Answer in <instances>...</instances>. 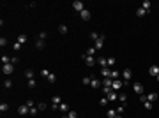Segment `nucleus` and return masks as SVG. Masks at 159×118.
<instances>
[{"instance_id": "f257e3e1", "label": "nucleus", "mask_w": 159, "mask_h": 118, "mask_svg": "<svg viewBox=\"0 0 159 118\" xmlns=\"http://www.w3.org/2000/svg\"><path fill=\"white\" fill-rule=\"evenodd\" d=\"M2 72H4L5 76H11V74L14 72V65H12V64H5V65H2Z\"/></svg>"}, {"instance_id": "f03ea898", "label": "nucleus", "mask_w": 159, "mask_h": 118, "mask_svg": "<svg viewBox=\"0 0 159 118\" xmlns=\"http://www.w3.org/2000/svg\"><path fill=\"white\" fill-rule=\"evenodd\" d=\"M133 90L138 93V95H143V92H145V88H143V85L140 83V81H136V83H133Z\"/></svg>"}, {"instance_id": "7ed1b4c3", "label": "nucleus", "mask_w": 159, "mask_h": 118, "mask_svg": "<svg viewBox=\"0 0 159 118\" xmlns=\"http://www.w3.org/2000/svg\"><path fill=\"white\" fill-rule=\"evenodd\" d=\"M133 76V72H131V69H124V72H122V78H124V86L129 83V79Z\"/></svg>"}, {"instance_id": "20e7f679", "label": "nucleus", "mask_w": 159, "mask_h": 118, "mask_svg": "<svg viewBox=\"0 0 159 118\" xmlns=\"http://www.w3.org/2000/svg\"><path fill=\"white\" fill-rule=\"evenodd\" d=\"M73 9H74L76 12H81V11L85 9V5H83L81 0H74V2H73Z\"/></svg>"}, {"instance_id": "39448f33", "label": "nucleus", "mask_w": 159, "mask_h": 118, "mask_svg": "<svg viewBox=\"0 0 159 118\" xmlns=\"http://www.w3.org/2000/svg\"><path fill=\"white\" fill-rule=\"evenodd\" d=\"M18 113L23 115V116H25V115H30V108H28L27 104H21V106L18 108Z\"/></svg>"}, {"instance_id": "423d86ee", "label": "nucleus", "mask_w": 159, "mask_h": 118, "mask_svg": "<svg viewBox=\"0 0 159 118\" xmlns=\"http://www.w3.org/2000/svg\"><path fill=\"white\" fill-rule=\"evenodd\" d=\"M85 64H87L88 67H94V65L97 64V58H94V56H88V55H87V56H85Z\"/></svg>"}, {"instance_id": "0eeeda50", "label": "nucleus", "mask_w": 159, "mask_h": 118, "mask_svg": "<svg viewBox=\"0 0 159 118\" xmlns=\"http://www.w3.org/2000/svg\"><path fill=\"white\" fill-rule=\"evenodd\" d=\"M104 39H106V37H104V34H101V37L96 41L94 48H96V49H103V42H104Z\"/></svg>"}, {"instance_id": "6e6552de", "label": "nucleus", "mask_w": 159, "mask_h": 118, "mask_svg": "<svg viewBox=\"0 0 159 118\" xmlns=\"http://www.w3.org/2000/svg\"><path fill=\"white\" fill-rule=\"evenodd\" d=\"M120 88H124V81L115 79V81H113V85H112V90H120Z\"/></svg>"}, {"instance_id": "1a4fd4ad", "label": "nucleus", "mask_w": 159, "mask_h": 118, "mask_svg": "<svg viewBox=\"0 0 159 118\" xmlns=\"http://www.w3.org/2000/svg\"><path fill=\"white\" fill-rule=\"evenodd\" d=\"M80 16H81V19L88 21V19H90V11H88V9H83V11L80 12Z\"/></svg>"}, {"instance_id": "9d476101", "label": "nucleus", "mask_w": 159, "mask_h": 118, "mask_svg": "<svg viewBox=\"0 0 159 118\" xmlns=\"http://www.w3.org/2000/svg\"><path fill=\"white\" fill-rule=\"evenodd\" d=\"M97 64L101 65V69H104V67H108V58H104V56H99V58H97Z\"/></svg>"}, {"instance_id": "9b49d317", "label": "nucleus", "mask_w": 159, "mask_h": 118, "mask_svg": "<svg viewBox=\"0 0 159 118\" xmlns=\"http://www.w3.org/2000/svg\"><path fill=\"white\" fill-rule=\"evenodd\" d=\"M149 72H150V76H157L159 74V65H150V67H149Z\"/></svg>"}, {"instance_id": "f8f14e48", "label": "nucleus", "mask_w": 159, "mask_h": 118, "mask_svg": "<svg viewBox=\"0 0 159 118\" xmlns=\"http://www.w3.org/2000/svg\"><path fill=\"white\" fill-rule=\"evenodd\" d=\"M147 101L154 104V102L157 101V93H156V92H152V93H149V95H147Z\"/></svg>"}, {"instance_id": "ddd939ff", "label": "nucleus", "mask_w": 159, "mask_h": 118, "mask_svg": "<svg viewBox=\"0 0 159 118\" xmlns=\"http://www.w3.org/2000/svg\"><path fill=\"white\" fill-rule=\"evenodd\" d=\"M112 85H113V79H112V78H104V79H103V86L112 88Z\"/></svg>"}, {"instance_id": "4468645a", "label": "nucleus", "mask_w": 159, "mask_h": 118, "mask_svg": "<svg viewBox=\"0 0 159 118\" xmlns=\"http://www.w3.org/2000/svg\"><path fill=\"white\" fill-rule=\"evenodd\" d=\"M110 74H112V69H110V67H104V69H101V76H104V78H110Z\"/></svg>"}, {"instance_id": "2eb2a0df", "label": "nucleus", "mask_w": 159, "mask_h": 118, "mask_svg": "<svg viewBox=\"0 0 159 118\" xmlns=\"http://www.w3.org/2000/svg\"><path fill=\"white\" fill-rule=\"evenodd\" d=\"M106 97H108V101H110V102H113V101H117V92H115V90H112Z\"/></svg>"}, {"instance_id": "dca6fc26", "label": "nucleus", "mask_w": 159, "mask_h": 118, "mask_svg": "<svg viewBox=\"0 0 159 118\" xmlns=\"http://www.w3.org/2000/svg\"><path fill=\"white\" fill-rule=\"evenodd\" d=\"M90 86H92V88H99V86H101V81H99L97 78H92V81H90Z\"/></svg>"}, {"instance_id": "f3484780", "label": "nucleus", "mask_w": 159, "mask_h": 118, "mask_svg": "<svg viewBox=\"0 0 159 118\" xmlns=\"http://www.w3.org/2000/svg\"><path fill=\"white\" fill-rule=\"evenodd\" d=\"M119 76H122V74H120L119 71H117V69H112V74H110V78H112L113 81H115V79H119Z\"/></svg>"}, {"instance_id": "a211bd4d", "label": "nucleus", "mask_w": 159, "mask_h": 118, "mask_svg": "<svg viewBox=\"0 0 159 118\" xmlns=\"http://www.w3.org/2000/svg\"><path fill=\"white\" fill-rule=\"evenodd\" d=\"M150 5H152V4H150V0H143V4H141V9H145V11L149 12V11H150Z\"/></svg>"}, {"instance_id": "6ab92c4d", "label": "nucleus", "mask_w": 159, "mask_h": 118, "mask_svg": "<svg viewBox=\"0 0 159 118\" xmlns=\"http://www.w3.org/2000/svg\"><path fill=\"white\" fill-rule=\"evenodd\" d=\"M115 64H117L115 56H108V67H110V69H113V67H115Z\"/></svg>"}, {"instance_id": "aec40b11", "label": "nucleus", "mask_w": 159, "mask_h": 118, "mask_svg": "<svg viewBox=\"0 0 159 118\" xmlns=\"http://www.w3.org/2000/svg\"><path fill=\"white\" fill-rule=\"evenodd\" d=\"M145 14H149V12H147V11H145V9H141V7H140V9H138V11H136V16H138V18H143V16H145Z\"/></svg>"}, {"instance_id": "412c9836", "label": "nucleus", "mask_w": 159, "mask_h": 118, "mask_svg": "<svg viewBox=\"0 0 159 118\" xmlns=\"http://www.w3.org/2000/svg\"><path fill=\"white\" fill-rule=\"evenodd\" d=\"M25 78H27V79H34V71L27 69V71H25Z\"/></svg>"}, {"instance_id": "4be33fe9", "label": "nucleus", "mask_w": 159, "mask_h": 118, "mask_svg": "<svg viewBox=\"0 0 159 118\" xmlns=\"http://www.w3.org/2000/svg\"><path fill=\"white\" fill-rule=\"evenodd\" d=\"M106 116H108V118H115V116H117V109H108Z\"/></svg>"}, {"instance_id": "5701e85b", "label": "nucleus", "mask_w": 159, "mask_h": 118, "mask_svg": "<svg viewBox=\"0 0 159 118\" xmlns=\"http://www.w3.org/2000/svg\"><path fill=\"white\" fill-rule=\"evenodd\" d=\"M18 42H20V44H25V42H27V35H25V34H20V35H18Z\"/></svg>"}, {"instance_id": "b1692460", "label": "nucleus", "mask_w": 159, "mask_h": 118, "mask_svg": "<svg viewBox=\"0 0 159 118\" xmlns=\"http://www.w3.org/2000/svg\"><path fill=\"white\" fill-rule=\"evenodd\" d=\"M67 30H69L67 25H58V32H60V34H67Z\"/></svg>"}, {"instance_id": "393cba45", "label": "nucleus", "mask_w": 159, "mask_h": 118, "mask_svg": "<svg viewBox=\"0 0 159 118\" xmlns=\"http://www.w3.org/2000/svg\"><path fill=\"white\" fill-rule=\"evenodd\" d=\"M51 102H53V104H58V106H60V104H62V102H60V95H53V97H51Z\"/></svg>"}, {"instance_id": "a878e982", "label": "nucleus", "mask_w": 159, "mask_h": 118, "mask_svg": "<svg viewBox=\"0 0 159 118\" xmlns=\"http://www.w3.org/2000/svg\"><path fill=\"white\" fill-rule=\"evenodd\" d=\"M36 48H37L39 51H42V49H44V41H39V39H37V42H36Z\"/></svg>"}, {"instance_id": "bb28decb", "label": "nucleus", "mask_w": 159, "mask_h": 118, "mask_svg": "<svg viewBox=\"0 0 159 118\" xmlns=\"http://www.w3.org/2000/svg\"><path fill=\"white\" fill-rule=\"evenodd\" d=\"M119 101H120V102H125V101H127V93H125V92L119 93Z\"/></svg>"}, {"instance_id": "cd10ccee", "label": "nucleus", "mask_w": 159, "mask_h": 118, "mask_svg": "<svg viewBox=\"0 0 159 118\" xmlns=\"http://www.w3.org/2000/svg\"><path fill=\"white\" fill-rule=\"evenodd\" d=\"M7 109H9V104H7V102H2V104H0V111H2V113H5Z\"/></svg>"}, {"instance_id": "c85d7f7f", "label": "nucleus", "mask_w": 159, "mask_h": 118, "mask_svg": "<svg viewBox=\"0 0 159 118\" xmlns=\"http://www.w3.org/2000/svg\"><path fill=\"white\" fill-rule=\"evenodd\" d=\"M60 111L62 113H69V104H60Z\"/></svg>"}, {"instance_id": "c756f323", "label": "nucleus", "mask_w": 159, "mask_h": 118, "mask_svg": "<svg viewBox=\"0 0 159 118\" xmlns=\"http://www.w3.org/2000/svg\"><path fill=\"white\" fill-rule=\"evenodd\" d=\"M96 51H97L96 48H88V49H87V55H88V56H94V55H96Z\"/></svg>"}, {"instance_id": "7c9ffc66", "label": "nucleus", "mask_w": 159, "mask_h": 118, "mask_svg": "<svg viewBox=\"0 0 159 118\" xmlns=\"http://www.w3.org/2000/svg\"><path fill=\"white\" fill-rule=\"evenodd\" d=\"M108 102H110V101H108V97H101V101H99V104H101V106H108Z\"/></svg>"}, {"instance_id": "2f4dec72", "label": "nucleus", "mask_w": 159, "mask_h": 118, "mask_svg": "<svg viewBox=\"0 0 159 118\" xmlns=\"http://www.w3.org/2000/svg\"><path fill=\"white\" fill-rule=\"evenodd\" d=\"M143 106H145V109H147V111H150L154 104H152V102H149V101H145V102H143Z\"/></svg>"}, {"instance_id": "473e14b6", "label": "nucleus", "mask_w": 159, "mask_h": 118, "mask_svg": "<svg viewBox=\"0 0 159 118\" xmlns=\"http://www.w3.org/2000/svg\"><path fill=\"white\" fill-rule=\"evenodd\" d=\"M4 86H5V88H11V86H12V79H5V81H4Z\"/></svg>"}, {"instance_id": "72a5a7b5", "label": "nucleus", "mask_w": 159, "mask_h": 118, "mask_svg": "<svg viewBox=\"0 0 159 118\" xmlns=\"http://www.w3.org/2000/svg\"><path fill=\"white\" fill-rule=\"evenodd\" d=\"M101 37V34H97V32H90V39H94V41H97Z\"/></svg>"}, {"instance_id": "f704fd0d", "label": "nucleus", "mask_w": 159, "mask_h": 118, "mask_svg": "<svg viewBox=\"0 0 159 118\" xmlns=\"http://www.w3.org/2000/svg\"><path fill=\"white\" fill-rule=\"evenodd\" d=\"M90 81H92V78H90V76H85V78L81 79V83H83V85H90Z\"/></svg>"}, {"instance_id": "c9c22d12", "label": "nucleus", "mask_w": 159, "mask_h": 118, "mask_svg": "<svg viewBox=\"0 0 159 118\" xmlns=\"http://www.w3.org/2000/svg\"><path fill=\"white\" fill-rule=\"evenodd\" d=\"M12 49H14V51H20V49H21V44H20V42L16 41V42L12 44Z\"/></svg>"}, {"instance_id": "e433bc0d", "label": "nucleus", "mask_w": 159, "mask_h": 118, "mask_svg": "<svg viewBox=\"0 0 159 118\" xmlns=\"http://www.w3.org/2000/svg\"><path fill=\"white\" fill-rule=\"evenodd\" d=\"M2 62H4V65H5V64H11V58H9L7 55H2Z\"/></svg>"}, {"instance_id": "4c0bfd02", "label": "nucleus", "mask_w": 159, "mask_h": 118, "mask_svg": "<svg viewBox=\"0 0 159 118\" xmlns=\"http://www.w3.org/2000/svg\"><path fill=\"white\" fill-rule=\"evenodd\" d=\"M27 85H28V88H36V85H37V83H36V79H28V83H27Z\"/></svg>"}, {"instance_id": "58836bf2", "label": "nucleus", "mask_w": 159, "mask_h": 118, "mask_svg": "<svg viewBox=\"0 0 159 118\" xmlns=\"http://www.w3.org/2000/svg\"><path fill=\"white\" fill-rule=\"evenodd\" d=\"M37 113H39V109H37V106H34V108H30V115H32V116H36Z\"/></svg>"}, {"instance_id": "ea45409f", "label": "nucleus", "mask_w": 159, "mask_h": 118, "mask_svg": "<svg viewBox=\"0 0 159 118\" xmlns=\"http://www.w3.org/2000/svg\"><path fill=\"white\" fill-rule=\"evenodd\" d=\"M46 35H48L46 32H39V35H37V39H39V41H46Z\"/></svg>"}, {"instance_id": "a19ab883", "label": "nucleus", "mask_w": 159, "mask_h": 118, "mask_svg": "<svg viewBox=\"0 0 159 118\" xmlns=\"http://www.w3.org/2000/svg\"><path fill=\"white\" fill-rule=\"evenodd\" d=\"M37 109H39V111H44V109H46V104H44V102H37Z\"/></svg>"}, {"instance_id": "79ce46f5", "label": "nucleus", "mask_w": 159, "mask_h": 118, "mask_svg": "<svg viewBox=\"0 0 159 118\" xmlns=\"http://www.w3.org/2000/svg\"><path fill=\"white\" fill-rule=\"evenodd\" d=\"M124 109H125V106H124V104H120L119 108H117V115H122V113H124Z\"/></svg>"}, {"instance_id": "37998d69", "label": "nucleus", "mask_w": 159, "mask_h": 118, "mask_svg": "<svg viewBox=\"0 0 159 118\" xmlns=\"http://www.w3.org/2000/svg\"><path fill=\"white\" fill-rule=\"evenodd\" d=\"M48 81H50V83H55V81H57V76H55V74H50V76H48Z\"/></svg>"}, {"instance_id": "c03bdc74", "label": "nucleus", "mask_w": 159, "mask_h": 118, "mask_svg": "<svg viewBox=\"0 0 159 118\" xmlns=\"http://www.w3.org/2000/svg\"><path fill=\"white\" fill-rule=\"evenodd\" d=\"M50 74H51V72H50L48 69H42V71H41V76H44V78H48Z\"/></svg>"}, {"instance_id": "a18cd8bd", "label": "nucleus", "mask_w": 159, "mask_h": 118, "mask_svg": "<svg viewBox=\"0 0 159 118\" xmlns=\"http://www.w3.org/2000/svg\"><path fill=\"white\" fill-rule=\"evenodd\" d=\"M67 116H69V118H78V113H76V111H69Z\"/></svg>"}, {"instance_id": "49530a36", "label": "nucleus", "mask_w": 159, "mask_h": 118, "mask_svg": "<svg viewBox=\"0 0 159 118\" xmlns=\"http://www.w3.org/2000/svg\"><path fill=\"white\" fill-rule=\"evenodd\" d=\"M25 104H27V106H28V108H34V106H36V102H34V101H32V99H28V101H27V102H25Z\"/></svg>"}, {"instance_id": "de8ad7c7", "label": "nucleus", "mask_w": 159, "mask_h": 118, "mask_svg": "<svg viewBox=\"0 0 159 118\" xmlns=\"http://www.w3.org/2000/svg\"><path fill=\"white\" fill-rule=\"evenodd\" d=\"M110 92H112V88H106V86H103V93H104V97H106Z\"/></svg>"}, {"instance_id": "09e8293b", "label": "nucleus", "mask_w": 159, "mask_h": 118, "mask_svg": "<svg viewBox=\"0 0 159 118\" xmlns=\"http://www.w3.org/2000/svg\"><path fill=\"white\" fill-rule=\"evenodd\" d=\"M5 44H7V39H5V37H0V46H2V48H4V46H5Z\"/></svg>"}, {"instance_id": "8fccbe9b", "label": "nucleus", "mask_w": 159, "mask_h": 118, "mask_svg": "<svg viewBox=\"0 0 159 118\" xmlns=\"http://www.w3.org/2000/svg\"><path fill=\"white\" fill-rule=\"evenodd\" d=\"M18 62H20V60H18V58H16V56H14V58H11V64H12V65H16V64H18Z\"/></svg>"}, {"instance_id": "3c124183", "label": "nucleus", "mask_w": 159, "mask_h": 118, "mask_svg": "<svg viewBox=\"0 0 159 118\" xmlns=\"http://www.w3.org/2000/svg\"><path fill=\"white\" fill-rule=\"evenodd\" d=\"M60 118H69V116H67V115H64V116H60Z\"/></svg>"}, {"instance_id": "603ef678", "label": "nucleus", "mask_w": 159, "mask_h": 118, "mask_svg": "<svg viewBox=\"0 0 159 118\" xmlns=\"http://www.w3.org/2000/svg\"><path fill=\"white\" fill-rule=\"evenodd\" d=\"M156 79H157V83H159V74H157V76H156Z\"/></svg>"}, {"instance_id": "864d4df0", "label": "nucleus", "mask_w": 159, "mask_h": 118, "mask_svg": "<svg viewBox=\"0 0 159 118\" xmlns=\"http://www.w3.org/2000/svg\"><path fill=\"white\" fill-rule=\"evenodd\" d=\"M115 118H122V116H120V115H117V116H115Z\"/></svg>"}]
</instances>
